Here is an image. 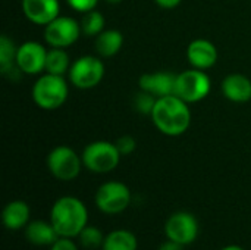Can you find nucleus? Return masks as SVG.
Wrapping results in <instances>:
<instances>
[{"instance_id":"21","label":"nucleus","mask_w":251,"mask_h":250,"mask_svg":"<svg viewBox=\"0 0 251 250\" xmlns=\"http://www.w3.org/2000/svg\"><path fill=\"white\" fill-rule=\"evenodd\" d=\"M71 65H72L71 57L65 49H59V47L49 49L47 59H46V72L65 77V74L69 72Z\"/></svg>"},{"instance_id":"12","label":"nucleus","mask_w":251,"mask_h":250,"mask_svg":"<svg viewBox=\"0 0 251 250\" xmlns=\"http://www.w3.org/2000/svg\"><path fill=\"white\" fill-rule=\"evenodd\" d=\"M219 53L216 46L207 38H196L187 47V59L191 68L207 71L218 62Z\"/></svg>"},{"instance_id":"30","label":"nucleus","mask_w":251,"mask_h":250,"mask_svg":"<svg viewBox=\"0 0 251 250\" xmlns=\"http://www.w3.org/2000/svg\"><path fill=\"white\" fill-rule=\"evenodd\" d=\"M221 250H246V249H243L241 246H237V245H229V246H225L224 249H221Z\"/></svg>"},{"instance_id":"5","label":"nucleus","mask_w":251,"mask_h":250,"mask_svg":"<svg viewBox=\"0 0 251 250\" xmlns=\"http://www.w3.org/2000/svg\"><path fill=\"white\" fill-rule=\"evenodd\" d=\"M210 90L212 80L206 71L191 68L176 74L175 94L188 105L204 100L209 96Z\"/></svg>"},{"instance_id":"2","label":"nucleus","mask_w":251,"mask_h":250,"mask_svg":"<svg viewBox=\"0 0 251 250\" xmlns=\"http://www.w3.org/2000/svg\"><path fill=\"white\" fill-rule=\"evenodd\" d=\"M50 222L59 237H78L88 225L87 206L75 196H62L51 206Z\"/></svg>"},{"instance_id":"14","label":"nucleus","mask_w":251,"mask_h":250,"mask_svg":"<svg viewBox=\"0 0 251 250\" xmlns=\"http://www.w3.org/2000/svg\"><path fill=\"white\" fill-rule=\"evenodd\" d=\"M175 83L176 74L169 71L146 72L138 80L140 90L153 94L156 99L175 94Z\"/></svg>"},{"instance_id":"16","label":"nucleus","mask_w":251,"mask_h":250,"mask_svg":"<svg viewBox=\"0 0 251 250\" xmlns=\"http://www.w3.org/2000/svg\"><path fill=\"white\" fill-rule=\"evenodd\" d=\"M24 234H25V239L32 246H38V248H46V246L50 248L59 239V234L56 233L51 222L50 221L46 222L41 220L29 221L25 227Z\"/></svg>"},{"instance_id":"10","label":"nucleus","mask_w":251,"mask_h":250,"mask_svg":"<svg viewBox=\"0 0 251 250\" xmlns=\"http://www.w3.org/2000/svg\"><path fill=\"white\" fill-rule=\"evenodd\" d=\"M165 234L182 246H188L199 237V221L190 212H175L165 224Z\"/></svg>"},{"instance_id":"13","label":"nucleus","mask_w":251,"mask_h":250,"mask_svg":"<svg viewBox=\"0 0 251 250\" xmlns=\"http://www.w3.org/2000/svg\"><path fill=\"white\" fill-rule=\"evenodd\" d=\"M21 6L24 16L35 25L46 27L60 15L59 0H22Z\"/></svg>"},{"instance_id":"29","label":"nucleus","mask_w":251,"mask_h":250,"mask_svg":"<svg viewBox=\"0 0 251 250\" xmlns=\"http://www.w3.org/2000/svg\"><path fill=\"white\" fill-rule=\"evenodd\" d=\"M157 6H160L162 9H175L176 6L181 4L182 0H154Z\"/></svg>"},{"instance_id":"18","label":"nucleus","mask_w":251,"mask_h":250,"mask_svg":"<svg viewBox=\"0 0 251 250\" xmlns=\"http://www.w3.org/2000/svg\"><path fill=\"white\" fill-rule=\"evenodd\" d=\"M124 46V35L121 31L106 28L94 38V49L100 57H113Z\"/></svg>"},{"instance_id":"3","label":"nucleus","mask_w":251,"mask_h":250,"mask_svg":"<svg viewBox=\"0 0 251 250\" xmlns=\"http://www.w3.org/2000/svg\"><path fill=\"white\" fill-rule=\"evenodd\" d=\"M31 96L34 103L43 111H56L65 105L69 96V84L63 75L41 74L34 83Z\"/></svg>"},{"instance_id":"27","label":"nucleus","mask_w":251,"mask_h":250,"mask_svg":"<svg viewBox=\"0 0 251 250\" xmlns=\"http://www.w3.org/2000/svg\"><path fill=\"white\" fill-rule=\"evenodd\" d=\"M50 250H78V246L68 237H59L51 246Z\"/></svg>"},{"instance_id":"31","label":"nucleus","mask_w":251,"mask_h":250,"mask_svg":"<svg viewBox=\"0 0 251 250\" xmlns=\"http://www.w3.org/2000/svg\"><path fill=\"white\" fill-rule=\"evenodd\" d=\"M107 3H110V4H118V3H121L122 0H106Z\"/></svg>"},{"instance_id":"15","label":"nucleus","mask_w":251,"mask_h":250,"mask_svg":"<svg viewBox=\"0 0 251 250\" xmlns=\"http://www.w3.org/2000/svg\"><path fill=\"white\" fill-rule=\"evenodd\" d=\"M221 90L224 96L234 103H247L251 100V80L240 72H232L222 80Z\"/></svg>"},{"instance_id":"1","label":"nucleus","mask_w":251,"mask_h":250,"mask_svg":"<svg viewBox=\"0 0 251 250\" xmlns=\"http://www.w3.org/2000/svg\"><path fill=\"white\" fill-rule=\"evenodd\" d=\"M150 118L154 127L168 137L182 136L191 125V111L188 103L176 94L159 97Z\"/></svg>"},{"instance_id":"23","label":"nucleus","mask_w":251,"mask_h":250,"mask_svg":"<svg viewBox=\"0 0 251 250\" xmlns=\"http://www.w3.org/2000/svg\"><path fill=\"white\" fill-rule=\"evenodd\" d=\"M104 237H106V236L101 233L100 228L93 227V225H87V227L79 233L78 240H79V245H81L84 249L94 250L103 246Z\"/></svg>"},{"instance_id":"4","label":"nucleus","mask_w":251,"mask_h":250,"mask_svg":"<svg viewBox=\"0 0 251 250\" xmlns=\"http://www.w3.org/2000/svg\"><path fill=\"white\" fill-rule=\"evenodd\" d=\"M81 158L88 171L94 174H107L116 169L122 155L119 153L115 141L97 140L84 147Z\"/></svg>"},{"instance_id":"28","label":"nucleus","mask_w":251,"mask_h":250,"mask_svg":"<svg viewBox=\"0 0 251 250\" xmlns=\"http://www.w3.org/2000/svg\"><path fill=\"white\" fill-rule=\"evenodd\" d=\"M185 246H182V245H179V243H176V242H174V240H166V242H163L160 246H159V250H184Z\"/></svg>"},{"instance_id":"7","label":"nucleus","mask_w":251,"mask_h":250,"mask_svg":"<svg viewBox=\"0 0 251 250\" xmlns=\"http://www.w3.org/2000/svg\"><path fill=\"white\" fill-rule=\"evenodd\" d=\"M47 169L60 181L75 180L82 168V158L69 146H57L47 155Z\"/></svg>"},{"instance_id":"8","label":"nucleus","mask_w":251,"mask_h":250,"mask_svg":"<svg viewBox=\"0 0 251 250\" xmlns=\"http://www.w3.org/2000/svg\"><path fill=\"white\" fill-rule=\"evenodd\" d=\"M96 206L99 211L107 215H116L124 212L131 203V190L121 181L103 183L94 196Z\"/></svg>"},{"instance_id":"25","label":"nucleus","mask_w":251,"mask_h":250,"mask_svg":"<svg viewBox=\"0 0 251 250\" xmlns=\"http://www.w3.org/2000/svg\"><path fill=\"white\" fill-rule=\"evenodd\" d=\"M115 144L122 156H128V155L134 153V150L137 147V141L132 136H121L119 139H116Z\"/></svg>"},{"instance_id":"22","label":"nucleus","mask_w":251,"mask_h":250,"mask_svg":"<svg viewBox=\"0 0 251 250\" xmlns=\"http://www.w3.org/2000/svg\"><path fill=\"white\" fill-rule=\"evenodd\" d=\"M79 24H81L82 34L85 37H94L96 38L100 32H103L106 29V18L97 9L85 12L81 18Z\"/></svg>"},{"instance_id":"26","label":"nucleus","mask_w":251,"mask_h":250,"mask_svg":"<svg viewBox=\"0 0 251 250\" xmlns=\"http://www.w3.org/2000/svg\"><path fill=\"white\" fill-rule=\"evenodd\" d=\"M66 3L75 12L85 13V12H90V10L96 9V6L99 4V0H66Z\"/></svg>"},{"instance_id":"19","label":"nucleus","mask_w":251,"mask_h":250,"mask_svg":"<svg viewBox=\"0 0 251 250\" xmlns=\"http://www.w3.org/2000/svg\"><path fill=\"white\" fill-rule=\"evenodd\" d=\"M16 50L18 46H15L13 40L9 35L3 34L0 37V72L12 80H13V72H21L15 62Z\"/></svg>"},{"instance_id":"11","label":"nucleus","mask_w":251,"mask_h":250,"mask_svg":"<svg viewBox=\"0 0 251 250\" xmlns=\"http://www.w3.org/2000/svg\"><path fill=\"white\" fill-rule=\"evenodd\" d=\"M47 49L38 41H25L18 46L16 66L25 75H41L46 72Z\"/></svg>"},{"instance_id":"6","label":"nucleus","mask_w":251,"mask_h":250,"mask_svg":"<svg viewBox=\"0 0 251 250\" xmlns=\"http://www.w3.org/2000/svg\"><path fill=\"white\" fill-rule=\"evenodd\" d=\"M104 72L106 68L100 57L84 55L72 62L68 77L74 87L79 90H90L101 83Z\"/></svg>"},{"instance_id":"20","label":"nucleus","mask_w":251,"mask_h":250,"mask_svg":"<svg viewBox=\"0 0 251 250\" xmlns=\"http://www.w3.org/2000/svg\"><path fill=\"white\" fill-rule=\"evenodd\" d=\"M138 242L128 230H113L106 234L101 250H137Z\"/></svg>"},{"instance_id":"9","label":"nucleus","mask_w":251,"mask_h":250,"mask_svg":"<svg viewBox=\"0 0 251 250\" xmlns=\"http://www.w3.org/2000/svg\"><path fill=\"white\" fill-rule=\"evenodd\" d=\"M81 34V24L72 16L59 15L56 19L44 27V41L50 47H71L79 40Z\"/></svg>"},{"instance_id":"17","label":"nucleus","mask_w":251,"mask_h":250,"mask_svg":"<svg viewBox=\"0 0 251 250\" xmlns=\"http://www.w3.org/2000/svg\"><path fill=\"white\" fill-rule=\"evenodd\" d=\"M29 206L24 200H12L9 202L1 212V221L3 225L10 231H18L21 228H25L29 222Z\"/></svg>"},{"instance_id":"24","label":"nucleus","mask_w":251,"mask_h":250,"mask_svg":"<svg viewBox=\"0 0 251 250\" xmlns=\"http://www.w3.org/2000/svg\"><path fill=\"white\" fill-rule=\"evenodd\" d=\"M156 100H157V99H156L153 94L140 90V91L135 94V97H134V108H135V111L140 112V113L151 115L153 108H154V105H156Z\"/></svg>"}]
</instances>
